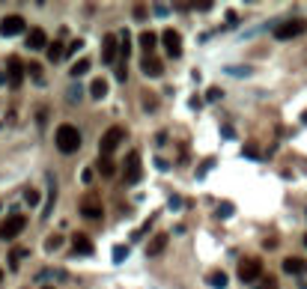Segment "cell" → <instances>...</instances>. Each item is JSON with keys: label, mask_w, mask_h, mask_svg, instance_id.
<instances>
[{"label": "cell", "mask_w": 307, "mask_h": 289, "mask_svg": "<svg viewBox=\"0 0 307 289\" xmlns=\"http://www.w3.org/2000/svg\"><path fill=\"white\" fill-rule=\"evenodd\" d=\"M54 143H57V149L63 155H72L81 149V131L75 128V125H69V122H63L60 128H57V135H54Z\"/></svg>", "instance_id": "obj_1"}, {"label": "cell", "mask_w": 307, "mask_h": 289, "mask_svg": "<svg viewBox=\"0 0 307 289\" xmlns=\"http://www.w3.org/2000/svg\"><path fill=\"white\" fill-rule=\"evenodd\" d=\"M304 30H307L304 18H290V21H283V24H277V27H274V39H277V42H287V39L301 36Z\"/></svg>", "instance_id": "obj_2"}, {"label": "cell", "mask_w": 307, "mask_h": 289, "mask_svg": "<svg viewBox=\"0 0 307 289\" xmlns=\"http://www.w3.org/2000/svg\"><path fill=\"white\" fill-rule=\"evenodd\" d=\"M122 137H125V128H120V125H114V128H107V131H104L102 140H99L102 158H111V152H114V149L122 143Z\"/></svg>", "instance_id": "obj_3"}, {"label": "cell", "mask_w": 307, "mask_h": 289, "mask_svg": "<svg viewBox=\"0 0 307 289\" xmlns=\"http://www.w3.org/2000/svg\"><path fill=\"white\" fill-rule=\"evenodd\" d=\"M24 227H27V218H24V215H9L6 221L0 224V238L9 241V238H15Z\"/></svg>", "instance_id": "obj_4"}, {"label": "cell", "mask_w": 307, "mask_h": 289, "mask_svg": "<svg viewBox=\"0 0 307 289\" xmlns=\"http://www.w3.org/2000/svg\"><path fill=\"white\" fill-rule=\"evenodd\" d=\"M140 179H143L140 155H137V149H131V152H128V158H125V182H128V185H137Z\"/></svg>", "instance_id": "obj_5"}, {"label": "cell", "mask_w": 307, "mask_h": 289, "mask_svg": "<svg viewBox=\"0 0 307 289\" xmlns=\"http://www.w3.org/2000/svg\"><path fill=\"white\" fill-rule=\"evenodd\" d=\"M24 72H27V63H21L18 57H9L6 60V78H9V84L15 86H21V81H24Z\"/></svg>", "instance_id": "obj_6"}, {"label": "cell", "mask_w": 307, "mask_h": 289, "mask_svg": "<svg viewBox=\"0 0 307 289\" xmlns=\"http://www.w3.org/2000/svg\"><path fill=\"white\" fill-rule=\"evenodd\" d=\"M259 274H262V262H259V259H242L239 262V280L254 283Z\"/></svg>", "instance_id": "obj_7"}, {"label": "cell", "mask_w": 307, "mask_h": 289, "mask_svg": "<svg viewBox=\"0 0 307 289\" xmlns=\"http://www.w3.org/2000/svg\"><path fill=\"white\" fill-rule=\"evenodd\" d=\"M161 42H164V51H167V57H173V60H179V57H182V36L176 33V30H164Z\"/></svg>", "instance_id": "obj_8"}, {"label": "cell", "mask_w": 307, "mask_h": 289, "mask_svg": "<svg viewBox=\"0 0 307 289\" xmlns=\"http://www.w3.org/2000/svg\"><path fill=\"white\" fill-rule=\"evenodd\" d=\"M27 30V24H24V18L21 15H6L0 21V36H18Z\"/></svg>", "instance_id": "obj_9"}, {"label": "cell", "mask_w": 307, "mask_h": 289, "mask_svg": "<svg viewBox=\"0 0 307 289\" xmlns=\"http://www.w3.org/2000/svg\"><path fill=\"white\" fill-rule=\"evenodd\" d=\"M117 57H120V39H117L114 33H107V36L102 39V60L111 66Z\"/></svg>", "instance_id": "obj_10"}, {"label": "cell", "mask_w": 307, "mask_h": 289, "mask_svg": "<svg viewBox=\"0 0 307 289\" xmlns=\"http://www.w3.org/2000/svg\"><path fill=\"white\" fill-rule=\"evenodd\" d=\"M72 251H75V256H93V241L84 236V233H72Z\"/></svg>", "instance_id": "obj_11"}, {"label": "cell", "mask_w": 307, "mask_h": 289, "mask_svg": "<svg viewBox=\"0 0 307 289\" xmlns=\"http://www.w3.org/2000/svg\"><path fill=\"white\" fill-rule=\"evenodd\" d=\"M27 48L30 51H39V48H48V36L42 27H33V30H27Z\"/></svg>", "instance_id": "obj_12"}, {"label": "cell", "mask_w": 307, "mask_h": 289, "mask_svg": "<svg viewBox=\"0 0 307 289\" xmlns=\"http://www.w3.org/2000/svg\"><path fill=\"white\" fill-rule=\"evenodd\" d=\"M81 215L99 221V218H102V203H99L96 197H84V200H81Z\"/></svg>", "instance_id": "obj_13"}, {"label": "cell", "mask_w": 307, "mask_h": 289, "mask_svg": "<svg viewBox=\"0 0 307 289\" xmlns=\"http://www.w3.org/2000/svg\"><path fill=\"white\" fill-rule=\"evenodd\" d=\"M283 272L287 274H307V262L301 256H287L283 259Z\"/></svg>", "instance_id": "obj_14"}, {"label": "cell", "mask_w": 307, "mask_h": 289, "mask_svg": "<svg viewBox=\"0 0 307 289\" xmlns=\"http://www.w3.org/2000/svg\"><path fill=\"white\" fill-rule=\"evenodd\" d=\"M167 248V233H155V238L146 244V256H158Z\"/></svg>", "instance_id": "obj_15"}, {"label": "cell", "mask_w": 307, "mask_h": 289, "mask_svg": "<svg viewBox=\"0 0 307 289\" xmlns=\"http://www.w3.org/2000/svg\"><path fill=\"white\" fill-rule=\"evenodd\" d=\"M161 69H164V66H161V60H158L155 54H146V57H143V72H146L149 78H158Z\"/></svg>", "instance_id": "obj_16"}, {"label": "cell", "mask_w": 307, "mask_h": 289, "mask_svg": "<svg viewBox=\"0 0 307 289\" xmlns=\"http://www.w3.org/2000/svg\"><path fill=\"white\" fill-rule=\"evenodd\" d=\"M120 63L125 66V60H128V54H131V36H128V30H120Z\"/></svg>", "instance_id": "obj_17"}, {"label": "cell", "mask_w": 307, "mask_h": 289, "mask_svg": "<svg viewBox=\"0 0 307 289\" xmlns=\"http://www.w3.org/2000/svg\"><path fill=\"white\" fill-rule=\"evenodd\" d=\"M48 203H45V209H42V218H48L51 215V209H54V200H57V179L54 176H48Z\"/></svg>", "instance_id": "obj_18"}, {"label": "cell", "mask_w": 307, "mask_h": 289, "mask_svg": "<svg viewBox=\"0 0 307 289\" xmlns=\"http://www.w3.org/2000/svg\"><path fill=\"white\" fill-rule=\"evenodd\" d=\"M137 42H140V48H143V54H152V51H155V45H158V36H155V33H149V30H146V33L140 36Z\"/></svg>", "instance_id": "obj_19"}, {"label": "cell", "mask_w": 307, "mask_h": 289, "mask_svg": "<svg viewBox=\"0 0 307 289\" xmlns=\"http://www.w3.org/2000/svg\"><path fill=\"white\" fill-rule=\"evenodd\" d=\"M90 96H93V99H104V96H107V81H104V78H96L93 86H90Z\"/></svg>", "instance_id": "obj_20"}, {"label": "cell", "mask_w": 307, "mask_h": 289, "mask_svg": "<svg viewBox=\"0 0 307 289\" xmlns=\"http://www.w3.org/2000/svg\"><path fill=\"white\" fill-rule=\"evenodd\" d=\"M155 218H158V215H149V218L143 221V227H137L135 233H131V241H140V238H146V233H149V227L155 224Z\"/></svg>", "instance_id": "obj_21"}, {"label": "cell", "mask_w": 307, "mask_h": 289, "mask_svg": "<svg viewBox=\"0 0 307 289\" xmlns=\"http://www.w3.org/2000/svg\"><path fill=\"white\" fill-rule=\"evenodd\" d=\"M99 173H102L104 179H111V176L117 173V167H114V161H111V158H99Z\"/></svg>", "instance_id": "obj_22"}, {"label": "cell", "mask_w": 307, "mask_h": 289, "mask_svg": "<svg viewBox=\"0 0 307 289\" xmlns=\"http://www.w3.org/2000/svg\"><path fill=\"white\" fill-rule=\"evenodd\" d=\"M63 54H66L63 42H51V45H48V60H51V63H57V60H60Z\"/></svg>", "instance_id": "obj_23"}, {"label": "cell", "mask_w": 307, "mask_h": 289, "mask_svg": "<svg viewBox=\"0 0 307 289\" xmlns=\"http://www.w3.org/2000/svg\"><path fill=\"white\" fill-rule=\"evenodd\" d=\"M209 286H212V289H224V286H227V274H224V272H212V274H209Z\"/></svg>", "instance_id": "obj_24"}, {"label": "cell", "mask_w": 307, "mask_h": 289, "mask_svg": "<svg viewBox=\"0 0 307 289\" xmlns=\"http://www.w3.org/2000/svg\"><path fill=\"white\" fill-rule=\"evenodd\" d=\"M90 66H93V63L84 57V60H78V63L72 66V75H75V78H81V75H86V72H90Z\"/></svg>", "instance_id": "obj_25"}, {"label": "cell", "mask_w": 307, "mask_h": 289, "mask_svg": "<svg viewBox=\"0 0 307 289\" xmlns=\"http://www.w3.org/2000/svg\"><path fill=\"white\" fill-rule=\"evenodd\" d=\"M27 256V248H12V254H9V265L12 269H18V262Z\"/></svg>", "instance_id": "obj_26"}, {"label": "cell", "mask_w": 307, "mask_h": 289, "mask_svg": "<svg viewBox=\"0 0 307 289\" xmlns=\"http://www.w3.org/2000/svg\"><path fill=\"white\" fill-rule=\"evenodd\" d=\"M27 72H30V78H33L36 84H42V66L39 63H27Z\"/></svg>", "instance_id": "obj_27"}, {"label": "cell", "mask_w": 307, "mask_h": 289, "mask_svg": "<svg viewBox=\"0 0 307 289\" xmlns=\"http://www.w3.org/2000/svg\"><path fill=\"white\" fill-rule=\"evenodd\" d=\"M114 262H122V259H125V256H128V244H117V248H114Z\"/></svg>", "instance_id": "obj_28"}, {"label": "cell", "mask_w": 307, "mask_h": 289, "mask_svg": "<svg viewBox=\"0 0 307 289\" xmlns=\"http://www.w3.org/2000/svg\"><path fill=\"white\" fill-rule=\"evenodd\" d=\"M60 244H63V236H48V241H45V248H48V251H57Z\"/></svg>", "instance_id": "obj_29"}, {"label": "cell", "mask_w": 307, "mask_h": 289, "mask_svg": "<svg viewBox=\"0 0 307 289\" xmlns=\"http://www.w3.org/2000/svg\"><path fill=\"white\" fill-rule=\"evenodd\" d=\"M24 200H27L30 206H36V203H39V194H36L33 188H27V191H24Z\"/></svg>", "instance_id": "obj_30"}, {"label": "cell", "mask_w": 307, "mask_h": 289, "mask_svg": "<svg viewBox=\"0 0 307 289\" xmlns=\"http://www.w3.org/2000/svg\"><path fill=\"white\" fill-rule=\"evenodd\" d=\"M230 215H233V206H230V203L218 206V218H230Z\"/></svg>", "instance_id": "obj_31"}, {"label": "cell", "mask_w": 307, "mask_h": 289, "mask_svg": "<svg viewBox=\"0 0 307 289\" xmlns=\"http://www.w3.org/2000/svg\"><path fill=\"white\" fill-rule=\"evenodd\" d=\"M81 45H84V42H81V39H75V42H72V45L66 48V57H72V54H78V51H81Z\"/></svg>", "instance_id": "obj_32"}, {"label": "cell", "mask_w": 307, "mask_h": 289, "mask_svg": "<svg viewBox=\"0 0 307 289\" xmlns=\"http://www.w3.org/2000/svg\"><path fill=\"white\" fill-rule=\"evenodd\" d=\"M206 99H209V102H218V99H221V90H218V86H212V90L206 93Z\"/></svg>", "instance_id": "obj_33"}, {"label": "cell", "mask_w": 307, "mask_h": 289, "mask_svg": "<svg viewBox=\"0 0 307 289\" xmlns=\"http://www.w3.org/2000/svg\"><path fill=\"white\" fill-rule=\"evenodd\" d=\"M155 167H158V170H161V173H167V170H170V164H167L164 158H155Z\"/></svg>", "instance_id": "obj_34"}, {"label": "cell", "mask_w": 307, "mask_h": 289, "mask_svg": "<svg viewBox=\"0 0 307 289\" xmlns=\"http://www.w3.org/2000/svg\"><path fill=\"white\" fill-rule=\"evenodd\" d=\"M135 18L137 21H143V18H146V6H135Z\"/></svg>", "instance_id": "obj_35"}, {"label": "cell", "mask_w": 307, "mask_h": 289, "mask_svg": "<svg viewBox=\"0 0 307 289\" xmlns=\"http://www.w3.org/2000/svg\"><path fill=\"white\" fill-rule=\"evenodd\" d=\"M254 289H274V280H272V277H266V280H262L259 286H254Z\"/></svg>", "instance_id": "obj_36"}, {"label": "cell", "mask_w": 307, "mask_h": 289, "mask_svg": "<svg viewBox=\"0 0 307 289\" xmlns=\"http://www.w3.org/2000/svg\"><path fill=\"white\" fill-rule=\"evenodd\" d=\"M170 209H182V200L179 197H170Z\"/></svg>", "instance_id": "obj_37"}, {"label": "cell", "mask_w": 307, "mask_h": 289, "mask_svg": "<svg viewBox=\"0 0 307 289\" xmlns=\"http://www.w3.org/2000/svg\"><path fill=\"white\" fill-rule=\"evenodd\" d=\"M301 122H304V125H307V110H304V114H301Z\"/></svg>", "instance_id": "obj_38"}, {"label": "cell", "mask_w": 307, "mask_h": 289, "mask_svg": "<svg viewBox=\"0 0 307 289\" xmlns=\"http://www.w3.org/2000/svg\"><path fill=\"white\" fill-rule=\"evenodd\" d=\"M0 283H3V269H0Z\"/></svg>", "instance_id": "obj_39"}, {"label": "cell", "mask_w": 307, "mask_h": 289, "mask_svg": "<svg viewBox=\"0 0 307 289\" xmlns=\"http://www.w3.org/2000/svg\"><path fill=\"white\" fill-rule=\"evenodd\" d=\"M304 244H307V236H304Z\"/></svg>", "instance_id": "obj_40"}]
</instances>
